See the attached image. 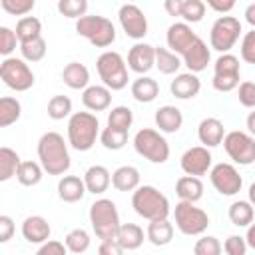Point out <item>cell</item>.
<instances>
[{
  "instance_id": "836d02e7",
  "label": "cell",
  "mask_w": 255,
  "mask_h": 255,
  "mask_svg": "<svg viewBox=\"0 0 255 255\" xmlns=\"http://www.w3.org/2000/svg\"><path fill=\"white\" fill-rule=\"evenodd\" d=\"M16 36H18V42L24 44V42H30V40H36V38H42V22L36 18V16H24L16 22Z\"/></svg>"
},
{
  "instance_id": "9c48e42d",
  "label": "cell",
  "mask_w": 255,
  "mask_h": 255,
  "mask_svg": "<svg viewBox=\"0 0 255 255\" xmlns=\"http://www.w3.org/2000/svg\"><path fill=\"white\" fill-rule=\"evenodd\" d=\"M241 22L235 16H219L209 30V46L221 54H229V50L237 44L241 36Z\"/></svg>"
},
{
  "instance_id": "7c38bea8",
  "label": "cell",
  "mask_w": 255,
  "mask_h": 255,
  "mask_svg": "<svg viewBox=\"0 0 255 255\" xmlns=\"http://www.w3.org/2000/svg\"><path fill=\"white\" fill-rule=\"evenodd\" d=\"M239 76H241V68H239V58L233 54H221L215 64H213V80L211 86L217 92H233L235 88H239Z\"/></svg>"
},
{
  "instance_id": "f1b7e54d",
  "label": "cell",
  "mask_w": 255,
  "mask_h": 255,
  "mask_svg": "<svg viewBox=\"0 0 255 255\" xmlns=\"http://www.w3.org/2000/svg\"><path fill=\"white\" fill-rule=\"evenodd\" d=\"M145 237L151 245L155 247H165L171 243L173 239V223L169 219H157V221H149L147 229H145Z\"/></svg>"
},
{
  "instance_id": "91938a15",
  "label": "cell",
  "mask_w": 255,
  "mask_h": 255,
  "mask_svg": "<svg viewBox=\"0 0 255 255\" xmlns=\"http://www.w3.org/2000/svg\"><path fill=\"white\" fill-rule=\"evenodd\" d=\"M245 128H247V133H251L255 137V112H249V116L245 120Z\"/></svg>"
},
{
  "instance_id": "5b68a950",
  "label": "cell",
  "mask_w": 255,
  "mask_h": 255,
  "mask_svg": "<svg viewBox=\"0 0 255 255\" xmlns=\"http://www.w3.org/2000/svg\"><path fill=\"white\" fill-rule=\"evenodd\" d=\"M76 32L96 48H108L116 42V26L106 16L86 14L84 18L76 20Z\"/></svg>"
},
{
  "instance_id": "bcb514c9",
  "label": "cell",
  "mask_w": 255,
  "mask_h": 255,
  "mask_svg": "<svg viewBox=\"0 0 255 255\" xmlns=\"http://www.w3.org/2000/svg\"><path fill=\"white\" fill-rule=\"evenodd\" d=\"M16 44H20L16 30H12L8 26H0V54L4 58H10V54L16 50Z\"/></svg>"
},
{
  "instance_id": "ab89813d",
  "label": "cell",
  "mask_w": 255,
  "mask_h": 255,
  "mask_svg": "<svg viewBox=\"0 0 255 255\" xmlns=\"http://www.w3.org/2000/svg\"><path fill=\"white\" fill-rule=\"evenodd\" d=\"M128 131H122V129H114L110 126H106L102 131H100V143L106 147V149H112V151H118L122 149L126 143H128Z\"/></svg>"
},
{
  "instance_id": "44dd1931",
  "label": "cell",
  "mask_w": 255,
  "mask_h": 255,
  "mask_svg": "<svg viewBox=\"0 0 255 255\" xmlns=\"http://www.w3.org/2000/svg\"><path fill=\"white\" fill-rule=\"evenodd\" d=\"M82 104L86 110L90 112H104L110 108L112 104V90L106 88L104 84H94V86H88L84 92H82Z\"/></svg>"
},
{
  "instance_id": "7bdbcfd3",
  "label": "cell",
  "mask_w": 255,
  "mask_h": 255,
  "mask_svg": "<svg viewBox=\"0 0 255 255\" xmlns=\"http://www.w3.org/2000/svg\"><path fill=\"white\" fill-rule=\"evenodd\" d=\"M205 2L201 0H183V8H181V18L185 24H197L203 20L205 16Z\"/></svg>"
},
{
  "instance_id": "ee69618b",
  "label": "cell",
  "mask_w": 255,
  "mask_h": 255,
  "mask_svg": "<svg viewBox=\"0 0 255 255\" xmlns=\"http://www.w3.org/2000/svg\"><path fill=\"white\" fill-rule=\"evenodd\" d=\"M223 245L213 235H201L193 245V255H221Z\"/></svg>"
},
{
  "instance_id": "7a4b0ae2",
  "label": "cell",
  "mask_w": 255,
  "mask_h": 255,
  "mask_svg": "<svg viewBox=\"0 0 255 255\" xmlns=\"http://www.w3.org/2000/svg\"><path fill=\"white\" fill-rule=\"evenodd\" d=\"M131 207L139 217L147 221L167 219L171 213L169 199L153 185H139L131 193Z\"/></svg>"
},
{
  "instance_id": "ba28073f",
  "label": "cell",
  "mask_w": 255,
  "mask_h": 255,
  "mask_svg": "<svg viewBox=\"0 0 255 255\" xmlns=\"http://www.w3.org/2000/svg\"><path fill=\"white\" fill-rule=\"evenodd\" d=\"M173 219H175V227L183 235H189V237L203 235L209 227V215L201 207H197L195 203H189V201L175 203Z\"/></svg>"
},
{
  "instance_id": "52a82bcc",
  "label": "cell",
  "mask_w": 255,
  "mask_h": 255,
  "mask_svg": "<svg viewBox=\"0 0 255 255\" xmlns=\"http://www.w3.org/2000/svg\"><path fill=\"white\" fill-rule=\"evenodd\" d=\"M133 149L151 163H165L169 159V143L161 131L153 128H141L133 135Z\"/></svg>"
},
{
  "instance_id": "94428289",
  "label": "cell",
  "mask_w": 255,
  "mask_h": 255,
  "mask_svg": "<svg viewBox=\"0 0 255 255\" xmlns=\"http://www.w3.org/2000/svg\"><path fill=\"white\" fill-rule=\"evenodd\" d=\"M247 201H249V203L255 207V181L249 185V191H247Z\"/></svg>"
},
{
  "instance_id": "277c9868",
  "label": "cell",
  "mask_w": 255,
  "mask_h": 255,
  "mask_svg": "<svg viewBox=\"0 0 255 255\" xmlns=\"http://www.w3.org/2000/svg\"><path fill=\"white\" fill-rule=\"evenodd\" d=\"M88 217H90L92 229H94V233L98 235V239H102V241L116 239L122 221H120L118 207H116V203H114L112 199H108V197L96 199V201L90 205Z\"/></svg>"
},
{
  "instance_id": "681fc988",
  "label": "cell",
  "mask_w": 255,
  "mask_h": 255,
  "mask_svg": "<svg viewBox=\"0 0 255 255\" xmlns=\"http://www.w3.org/2000/svg\"><path fill=\"white\" fill-rule=\"evenodd\" d=\"M237 100L243 108H255V82H241L237 88Z\"/></svg>"
},
{
  "instance_id": "6f0895ef",
  "label": "cell",
  "mask_w": 255,
  "mask_h": 255,
  "mask_svg": "<svg viewBox=\"0 0 255 255\" xmlns=\"http://www.w3.org/2000/svg\"><path fill=\"white\" fill-rule=\"evenodd\" d=\"M243 16H245V22L255 30V2L245 8V14H243Z\"/></svg>"
},
{
  "instance_id": "d6a6232c",
  "label": "cell",
  "mask_w": 255,
  "mask_h": 255,
  "mask_svg": "<svg viewBox=\"0 0 255 255\" xmlns=\"http://www.w3.org/2000/svg\"><path fill=\"white\" fill-rule=\"evenodd\" d=\"M44 167L40 165V161H22L20 167H18V173H16V179L20 185L24 187H32V185H38L44 177Z\"/></svg>"
},
{
  "instance_id": "8d00e7d4",
  "label": "cell",
  "mask_w": 255,
  "mask_h": 255,
  "mask_svg": "<svg viewBox=\"0 0 255 255\" xmlns=\"http://www.w3.org/2000/svg\"><path fill=\"white\" fill-rule=\"evenodd\" d=\"M20 116H22V104L16 98L12 96L0 98V128H8L16 124Z\"/></svg>"
},
{
  "instance_id": "4fadbf2b",
  "label": "cell",
  "mask_w": 255,
  "mask_h": 255,
  "mask_svg": "<svg viewBox=\"0 0 255 255\" xmlns=\"http://www.w3.org/2000/svg\"><path fill=\"white\" fill-rule=\"evenodd\" d=\"M209 181L213 185V189L219 193V195H225V197H233L241 191L243 187V177L241 173L237 171V167L233 163H227V161H219L211 167L209 171Z\"/></svg>"
},
{
  "instance_id": "60d3db41",
  "label": "cell",
  "mask_w": 255,
  "mask_h": 255,
  "mask_svg": "<svg viewBox=\"0 0 255 255\" xmlns=\"http://www.w3.org/2000/svg\"><path fill=\"white\" fill-rule=\"evenodd\" d=\"M46 112H48V118H52V120H64V118L72 116V100L62 94L52 96Z\"/></svg>"
},
{
  "instance_id": "74e56055",
  "label": "cell",
  "mask_w": 255,
  "mask_h": 255,
  "mask_svg": "<svg viewBox=\"0 0 255 255\" xmlns=\"http://www.w3.org/2000/svg\"><path fill=\"white\" fill-rule=\"evenodd\" d=\"M90 233L84 229V227H76L72 231H68V235L64 237V245L68 247L70 253H76V255H82L90 249Z\"/></svg>"
},
{
  "instance_id": "6da1fadb",
  "label": "cell",
  "mask_w": 255,
  "mask_h": 255,
  "mask_svg": "<svg viewBox=\"0 0 255 255\" xmlns=\"http://www.w3.org/2000/svg\"><path fill=\"white\" fill-rule=\"evenodd\" d=\"M68 145L70 143L58 131H46L40 135L36 151H38L40 165L44 167V171L48 175H60L62 177L70 169L72 157H70Z\"/></svg>"
},
{
  "instance_id": "816d5d0a",
  "label": "cell",
  "mask_w": 255,
  "mask_h": 255,
  "mask_svg": "<svg viewBox=\"0 0 255 255\" xmlns=\"http://www.w3.org/2000/svg\"><path fill=\"white\" fill-rule=\"evenodd\" d=\"M36 255H68V247L62 241L50 239V241H46V243H42L38 247Z\"/></svg>"
},
{
  "instance_id": "d6986e66",
  "label": "cell",
  "mask_w": 255,
  "mask_h": 255,
  "mask_svg": "<svg viewBox=\"0 0 255 255\" xmlns=\"http://www.w3.org/2000/svg\"><path fill=\"white\" fill-rule=\"evenodd\" d=\"M181 60H183V66H185L191 74H199V72H203V70L207 68V64L211 62V50L207 48V44H205L201 38H197V40L187 48V52L181 56Z\"/></svg>"
},
{
  "instance_id": "8fae6325",
  "label": "cell",
  "mask_w": 255,
  "mask_h": 255,
  "mask_svg": "<svg viewBox=\"0 0 255 255\" xmlns=\"http://www.w3.org/2000/svg\"><path fill=\"white\" fill-rule=\"evenodd\" d=\"M223 149L237 165H251L255 161V137L247 131H227L223 137Z\"/></svg>"
},
{
  "instance_id": "83f0119b",
  "label": "cell",
  "mask_w": 255,
  "mask_h": 255,
  "mask_svg": "<svg viewBox=\"0 0 255 255\" xmlns=\"http://www.w3.org/2000/svg\"><path fill=\"white\" fill-rule=\"evenodd\" d=\"M175 193L179 197V201H189V203H197L203 197V183L199 177L193 175H181L175 181Z\"/></svg>"
},
{
  "instance_id": "ac0fdd59",
  "label": "cell",
  "mask_w": 255,
  "mask_h": 255,
  "mask_svg": "<svg viewBox=\"0 0 255 255\" xmlns=\"http://www.w3.org/2000/svg\"><path fill=\"white\" fill-rule=\"evenodd\" d=\"M20 231H22V237L34 245H42V243L50 241V235H52V227H50L48 219L42 215H28L22 221Z\"/></svg>"
},
{
  "instance_id": "9a60e30c",
  "label": "cell",
  "mask_w": 255,
  "mask_h": 255,
  "mask_svg": "<svg viewBox=\"0 0 255 255\" xmlns=\"http://www.w3.org/2000/svg\"><path fill=\"white\" fill-rule=\"evenodd\" d=\"M179 165L183 169L185 175H193V177H201L205 173L211 171L213 167V155L209 151V147L203 145H193L189 149H185L181 153Z\"/></svg>"
},
{
  "instance_id": "f907efd6",
  "label": "cell",
  "mask_w": 255,
  "mask_h": 255,
  "mask_svg": "<svg viewBox=\"0 0 255 255\" xmlns=\"http://www.w3.org/2000/svg\"><path fill=\"white\" fill-rule=\"evenodd\" d=\"M247 241L241 235H229L223 243V251L227 255H247Z\"/></svg>"
},
{
  "instance_id": "e0dca14e",
  "label": "cell",
  "mask_w": 255,
  "mask_h": 255,
  "mask_svg": "<svg viewBox=\"0 0 255 255\" xmlns=\"http://www.w3.org/2000/svg\"><path fill=\"white\" fill-rule=\"evenodd\" d=\"M128 68L139 76H145L151 68H155V46L135 42L128 52Z\"/></svg>"
},
{
  "instance_id": "f5cc1de1",
  "label": "cell",
  "mask_w": 255,
  "mask_h": 255,
  "mask_svg": "<svg viewBox=\"0 0 255 255\" xmlns=\"http://www.w3.org/2000/svg\"><path fill=\"white\" fill-rule=\"evenodd\" d=\"M14 229H16V227H14L12 217H10V215H0V241H2V243H6V241L12 239Z\"/></svg>"
},
{
  "instance_id": "e575fe53",
  "label": "cell",
  "mask_w": 255,
  "mask_h": 255,
  "mask_svg": "<svg viewBox=\"0 0 255 255\" xmlns=\"http://www.w3.org/2000/svg\"><path fill=\"white\" fill-rule=\"evenodd\" d=\"M181 66H183V60L177 54H173V52H169L167 48H161V46L155 48V68L161 74H165V76L177 74Z\"/></svg>"
},
{
  "instance_id": "9f6ffc18",
  "label": "cell",
  "mask_w": 255,
  "mask_h": 255,
  "mask_svg": "<svg viewBox=\"0 0 255 255\" xmlns=\"http://www.w3.org/2000/svg\"><path fill=\"white\" fill-rule=\"evenodd\" d=\"M163 8L169 16H181V8H183V0H165Z\"/></svg>"
},
{
  "instance_id": "c3c4849f",
  "label": "cell",
  "mask_w": 255,
  "mask_h": 255,
  "mask_svg": "<svg viewBox=\"0 0 255 255\" xmlns=\"http://www.w3.org/2000/svg\"><path fill=\"white\" fill-rule=\"evenodd\" d=\"M239 54H241V60L243 62L255 64V30L253 28L243 34L241 46H239Z\"/></svg>"
},
{
  "instance_id": "484cf974",
  "label": "cell",
  "mask_w": 255,
  "mask_h": 255,
  "mask_svg": "<svg viewBox=\"0 0 255 255\" xmlns=\"http://www.w3.org/2000/svg\"><path fill=\"white\" fill-rule=\"evenodd\" d=\"M62 80L72 90H86L90 86V70L82 62H70L62 70Z\"/></svg>"
},
{
  "instance_id": "8992f818",
  "label": "cell",
  "mask_w": 255,
  "mask_h": 255,
  "mask_svg": "<svg viewBox=\"0 0 255 255\" xmlns=\"http://www.w3.org/2000/svg\"><path fill=\"white\" fill-rule=\"evenodd\" d=\"M96 70H98L102 84L106 88H110L112 92L124 90L128 86V80H129L128 78V64L120 52H114V50L102 52L96 60Z\"/></svg>"
},
{
  "instance_id": "d590c367",
  "label": "cell",
  "mask_w": 255,
  "mask_h": 255,
  "mask_svg": "<svg viewBox=\"0 0 255 255\" xmlns=\"http://www.w3.org/2000/svg\"><path fill=\"white\" fill-rule=\"evenodd\" d=\"M22 159L12 147H0V181H8L18 173Z\"/></svg>"
},
{
  "instance_id": "cb8c5ba5",
  "label": "cell",
  "mask_w": 255,
  "mask_h": 255,
  "mask_svg": "<svg viewBox=\"0 0 255 255\" xmlns=\"http://www.w3.org/2000/svg\"><path fill=\"white\" fill-rule=\"evenodd\" d=\"M88 193L84 177L80 175H62L58 181V197L64 203H76Z\"/></svg>"
},
{
  "instance_id": "ffe728a7",
  "label": "cell",
  "mask_w": 255,
  "mask_h": 255,
  "mask_svg": "<svg viewBox=\"0 0 255 255\" xmlns=\"http://www.w3.org/2000/svg\"><path fill=\"white\" fill-rule=\"evenodd\" d=\"M199 90H201V80L197 78V74L191 72L177 74L169 84V92L177 100H191L199 94Z\"/></svg>"
},
{
  "instance_id": "11a10c76",
  "label": "cell",
  "mask_w": 255,
  "mask_h": 255,
  "mask_svg": "<svg viewBox=\"0 0 255 255\" xmlns=\"http://www.w3.org/2000/svg\"><path fill=\"white\" fill-rule=\"evenodd\" d=\"M205 6H209L211 10H215V12H219L221 16H225L227 12H231V10L235 8V2H233V0H207Z\"/></svg>"
},
{
  "instance_id": "7402d4cb",
  "label": "cell",
  "mask_w": 255,
  "mask_h": 255,
  "mask_svg": "<svg viewBox=\"0 0 255 255\" xmlns=\"http://www.w3.org/2000/svg\"><path fill=\"white\" fill-rule=\"evenodd\" d=\"M197 137L203 147H215L223 143V137H225L223 122L217 118H203L197 126Z\"/></svg>"
},
{
  "instance_id": "f35d334b",
  "label": "cell",
  "mask_w": 255,
  "mask_h": 255,
  "mask_svg": "<svg viewBox=\"0 0 255 255\" xmlns=\"http://www.w3.org/2000/svg\"><path fill=\"white\" fill-rule=\"evenodd\" d=\"M131 124H133V112L128 106H116L110 110V114H108V126L110 128L129 131Z\"/></svg>"
},
{
  "instance_id": "3957f363",
  "label": "cell",
  "mask_w": 255,
  "mask_h": 255,
  "mask_svg": "<svg viewBox=\"0 0 255 255\" xmlns=\"http://www.w3.org/2000/svg\"><path fill=\"white\" fill-rule=\"evenodd\" d=\"M100 137V122L92 112H74L68 120V143L76 151H88Z\"/></svg>"
},
{
  "instance_id": "b9f144b4",
  "label": "cell",
  "mask_w": 255,
  "mask_h": 255,
  "mask_svg": "<svg viewBox=\"0 0 255 255\" xmlns=\"http://www.w3.org/2000/svg\"><path fill=\"white\" fill-rule=\"evenodd\" d=\"M46 40L44 38H36V40H30V42H24L20 44V54H22V60L26 62H40L44 56H46Z\"/></svg>"
},
{
  "instance_id": "30bf717a",
  "label": "cell",
  "mask_w": 255,
  "mask_h": 255,
  "mask_svg": "<svg viewBox=\"0 0 255 255\" xmlns=\"http://www.w3.org/2000/svg\"><path fill=\"white\" fill-rule=\"evenodd\" d=\"M0 78L14 92H28L34 86V82H36V76L30 70L28 62L22 60V58H14V56L2 60V64H0Z\"/></svg>"
},
{
  "instance_id": "2e32d148",
  "label": "cell",
  "mask_w": 255,
  "mask_h": 255,
  "mask_svg": "<svg viewBox=\"0 0 255 255\" xmlns=\"http://www.w3.org/2000/svg\"><path fill=\"white\" fill-rule=\"evenodd\" d=\"M197 38H199V36H197V34L191 30V26L185 24V22H173V24L167 28V32H165L167 50L173 52V54H177L179 58L187 52V48H189Z\"/></svg>"
},
{
  "instance_id": "4dcf8cb0",
  "label": "cell",
  "mask_w": 255,
  "mask_h": 255,
  "mask_svg": "<svg viewBox=\"0 0 255 255\" xmlns=\"http://www.w3.org/2000/svg\"><path fill=\"white\" fill-rule=\"evenodd\" d=\"M129 92H131V96H133L135 102H139V104H149V102H153V100L157 98V94H159V84H157V80H153V78H149V76H139V78H135V80L131 82Z\"/></svg>"
},
{
  "instance_id": "5bb4252c",
  "label": "cell",
  "mask_w": 255,
  "mask_h": 255,
  "mask_svg": "<svg viewBox=\"0 0 255 255\" xmlns=\"http://www.w3.org/2000/svg\"><path fill=\"white\" fill-rule=\"evenodd\" d=\"M118 20L126 36L131 40H141L147 34V18L135 4H122L118 10Z\"/></svg>"
},
{
  "instance_id": "7dc6e473",
  "label": "cell",
  "mask_w": 255,
  "mask_h": 255,
  "mask_svg": "<svg viewBox=\"0 0 255 255\" xmlns=\"http://www.w3.org/2000/svg\"><path fill=\"white\" fill-rule=\"evenodd\" d=\"M0 6H2L8 14H12V16H22V18H24L28 12L34 10L36 2H34V0H2Z\"/></svg>"
},
{
  "instance_id": "db71d44e",
  "label": "cell",
  "mask_w": 255,
  "mask_h": 255,
  "mask_svg": "<svg viewBox=\"0 0 255 255\" xmlns=\"http://www.w3.org/2000/svg\"><path fill=\"white\" fill-rule=\"evenodd\" d=\"M98 255H124V249L116 239H110V241H102L100 243Z\"/></svg>"
},
{
  "instance_id": "1f68e13d",
  "label": "cell",
  "mask_w": 255,
  "mask_h": 255,
  "mask_svg": "<svg viewBox=\"0 0 255 255\" xmlns=\"http://www.w3.org/2000/svg\"><path fill=\"white\" fill-rule=\"evenodd\" d=\"M227 215L235 227H249L253 223V217H255V207L247 199H239V201H233L229 205Z\"/></svg>"
},
{
  "instance_id": "f6af8a7d",
  "label": "cell",
  "mask_w": 255,
  "mask_h": 255,
  "mask_svg": "<svg viewBox=\"0 0 255 255\" xmlns=\"http://www.w3.org/2000/svg\"><path fill=\"white\" fill-rule=\"evenodd\" d=\"M58 12L66 18H84L88 12V2L86 0H60L58 2Z\"/></svg>"
},
{
  "instance_id": "d4e9b609",
  "label": "cell",
  "mask_w": 255,
  "mask_h": 255,
  "mask_svg": "<svg viewBox=\"0 0 255 255\" xmlns=\"http://www.w3.org/2000/svg\"><path fill=\"white\" fill-rule=\"evenodd\" d=\"M84 183H86L88 193L102 195L108 191V187L112 183V173L104 165H90L84 173Z\"/></svg>"
},
{
  "instance_id": "4316f807",
  "label": "cell",
  "mask_w": 255,
  "mask_h": 255,
  "mask_svg": "<svg viewBox=\"0 0 255 255\" xmlns=\"http://www.w3.org/2000/svg\"><path fill=\"white\" fill-rule=\"evenodd\" d=\"M139 169L133 165H120L112 173V185L118 191H135L139 187Z\"/></svg>"
},
{
  "instance_id": "f546056e",
  "label": "cell",
  "mask_w": 255,
  "mask_h": 255,
  "mask_svg": "<svg viewBox=\"0 0 255 255\" xmlns=\"http://www.w3.org/2000/svg\"><path fill=\"white\" fill-rule=\"evenodd\" d=\"M143 239H147L143 235V229L137 223H122L116 235V241L122 245L124 251H135L141 247Z\"/></svg>"
},
{
  "instance_id": "680465c9",
  "label": "cell",
  "mask_w": 255,
  "mask_h": 255,
  "mask_svg": "<svg viewBox=\"0 0 255 255\" xmlns=\"http://www.w3.org/2000/svg\"><path fill=\"white\" fill-rule=\"evenodd\" d=\"M245 241H247V247L255 249V221L247 227V233H245Z\"/></svg>"
},
{
  "instance_id": "603a6c76",
  "label": "cell",
  "mask_w": 255,
  "mask_h": 255,
  "mask_svg": "<svg viewBox=\"0 0 255 255\" xmlns=\"http://www.w3.org/2000/svg\"><path fill=\"white\" fill-rule=\"evenodd\" d=\"M153 120H155L157 131H161V133H175L183 126V114H181V110L175 108V106H169V104L157 108Z\"/></svg>"
}]
</instances>
